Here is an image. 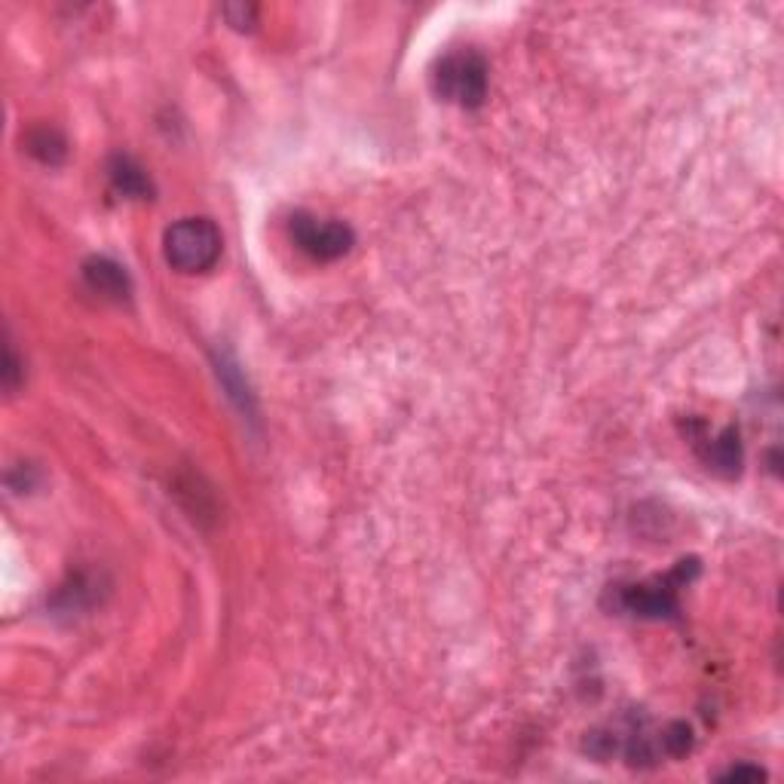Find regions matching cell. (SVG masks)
<instances>
[{
    "label": "cell",
    "instance_id": "6da1fadb",
    "mask_svg": "<svg viewBox=\"0 0 784 784\" xmlns=\"http://www.w3.org/2000/svg\"><path fill=\"white\" fill-rule=\"evenodd\" d=\"M166 261L181 274H205L218 264L224 237L218 224L208 218H181L166 230L163 239Z\"/></svg>",
    "mask_w": 784,
    "mask_h": 784
},
{
    "label": "cell",
    "instance_id": "7a4b0ae2",
    "mask_svg": "<svg viewBox=\"0 0 784 784\" xmlns=\"http://www.w3.org/2000/svg\"><path fill=\"white\" fill-rule=\"evenodd\" d=\"M488 62L476 50L447 52L432 71V89L444 102L478 108L488 99Z\"/></svg>",
    "mask_w": 784,
    "mask_h": 784
},
{
    "label": "cell",
    "instance_id": "3957f363",
    "mask_svg": "<svg viewBox=\"0 0 784 784\" xmlns=\"http://www.w3.org/2000/svg\"><path fill=\"white\" fill-rule=\"evenodd\" d=\"M690 570H696V561H681L666 580L637 582V585H625L619 589V607L631 616L641 619H662V616L678 614V589L690 580Z\"/></svg>",
    "mask_w": 784,
    "mask_h": 784
},
{
    "label": "cell",
    "instance_id": "277c9868",
    "mask_svg": "<svg viewBox=\"0 0 784 784\" xmlns=\"http://www.w3.org/2000/svg\"><path fill=\"white\" fill-rule=\"evenodd\" d=\"M291 239L301 252H307L316 261H338L353 249L356 233L350 224L338 222V218H316V215L301 212L291 218Z\"/></svg>",
    "mask_w": 784,
    "mask_h": 784
},
{
    "label": "cell",
    "instance_id": "5b68a950",
    "mask_svg": "<svg viewBox=\"0 0 784 784\" xmlns=\"http://www.w3.org/2000/svg\"><path fill=\"white\" fill-rule=\"evenodd\" d=\"M84 279L92 291H99L102 298L111 301H126L132 294V282L126 267H119L111 257H89L84 264Z\"/></svg>",
    "mask_w": 784,
    "mask_h": 784
},
{
    "label": "cell",
    "instance_id": "8992f818",
    "mask_svg": "<svg viewBox=\"0 0 784 784\" xmlns=\"http://www.w3.org/2000/svg\"><path fill=\"white\" fill-rule=\"evenodd\" d=\"M701 457L708 463V469H715L720 476H738L742 460H745V451H742V439H738V429L726 427L723 432H717L715 439H708Z\"/></svg>",
    "mask_w": 784,
    "mask_h": 784
},
{
    "label": "cell",
    "instance_id": "52a82bcc",
    "mask_svg": "<svg viewBox=\"0 0 784 784\" xmlns=\"http://www.w3.org/2000/svg\"><path fill=\"white\" fill-rule=\"evenodd\" d=\"M111 181H114V188L119 193H126V197H132V200H144V197H151V178L144 175V169L132 163L129 156H117L114 163H111Z\"/></svg>",
    "mask_w": 784,
    "mask_h": 784
},
{
    "label": "cell",
    "instance_id": "ba28073f",
    "mask_svg": "<svg viewBox=\"0 0 784 784\" xmlns=\"http://www.w3.org/2000/svg\"><path fill=\"white\" fill-rule=\"evenodd\" d=\"M28 151H31L37 160H43V163H59L62 156L68 154V144H65V138L59 136L55 129L43 126V129H35V132L28 136Z\"/></svg>",
    "mask_w": 784,
    "mask_h": 784
},
{
    "label": "cell",
    "instance_id": "9c48e42d",
    "mask_svg": "<svg viewBox=\"0 0 784 784\" xmlns=\"http://www.w3.org/2000/svg\"><path fill=\"white\" fill-rule=\"evenodd\" d=\"M659 750L668 757H683L693 750V730L686 723H668L659 735Z\"/></svg>",
    "mask_w": 784,
    "mask_h": 784
},
{
    "label": "cell",
    "instance_id": "30bf717a",
    "mask_svg": "<svg viewBox=\"0 0 784 784\" xmlns=\"http://www.w3.org/2000/svg\"><path fill=\"white\" fill-rule=\"evenodd\" d=\"M723 782H763L767 772L760 767H748V763H738V767H730L726 772H720Z\"/></svg>",
    "mask_w": 784,
    "mask_h": 784
},
{
    "label": "cell",
    "instance_id": "8fae6325",
    "mask_svg": "<svg viewBox=\"0 0 784 784\" xmlns=\"http://www.w3.org/2000/svg\"><path fill=\"white\" fill-rule=\"evenodd\" d=\"M224 16L227 18L239 16L237 22H233V28H252V25H255V7H242V3H233V7H227V10H224Z\"/></svg>",
    "mask_w": 784,
    "mask_h": 784
}]
</instances>
